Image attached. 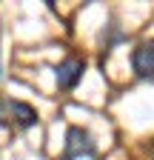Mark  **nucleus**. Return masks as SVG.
Masks as SVG:
<instances>
[{
  "instance_id": "nucleus-2",
  "label": "nucleus",
  "mask_w": 154,
  "mask_h": 160,
  "mask_svg": "<svg viewBox=\"0 0 154 160\" xmlns=\"http://www.w3.org/2000/svg\"><path fill=\"white\" fill-rule=\"evenodd\" d=\"M83 72H86V63H83V60L66 57L63 63L54 69V74H57V86H60V89H74L77 80L83 77Z\"/></svg>"
},
{
  "instance_id": "nucleus-6",
  "label": "nucleus",
  "mask_w": 154,
  "mask_h": 160,
  "mask_svg": "<svg viewBox=\"0 0 154 160\" xmlns=\"http://www.w3.org/2000/svg\"><path fill=\"white\" fill-rule=\"evenodd\" d=\"M6 114H12V103L0 100V126H6V123H9V117H6Z\"/></svg>"
},
{
  "instance_id": "nucleus-4",
  "label": "nucleus",
  "mask_w": 154,
  "mask_h": 160,
  "mask_svg": "<svg viewBox=\"0 0 154 160\" xmlns=\"http://www.w3.org/2000/svg\"><path fill=\"white\" fill-rule=\"evenodd\" d=\"M9 103H12V117L17 120V126L29 129V126L37 123V114H34V109L29 103H20V100H9Z\"/></svg>"
},
{
  "instance_id": "nucleus-1",
  "label": "nucleus",
  "mask_w": 154,
  "mask_h": 160,
  "mask_svg": "<svg viewBox=\"0 0 154 160\" xmlns=\"http://www.w3.org/2000/svg\"><path fill=\"white\" fill-rule=\"evenodd\" d=\"M77 154L94 157V154H97V149H94V140L89 137V132H83L80 126H71V129L66 132V152H63L60 160H74Z\"/></svg>"
},
{
  "instance_id": "nucleus-5",
  "label": "nucleus",
  "mask_w": 154,
  "mask_h": 160,
  "mask_svg": "<svg viewBox=\"0 0 154 160\" xmlns=\"http://www.w3.org/2000/svg\"><path fill=\"white\" fill-rule=\"evenodd\" d=\"M120 40H126V34H123L117 26H108V40H106V49H103V52L108 54V52H111V46H114V43H120Z\"/></svg>"
},
{
  "instance_id": "nucleus-3",
  "label": "nucleus",
  "mask_w": 154,
  "mask_h": 160,
  "mask_svg": "<svg viewBox=\"0 0 154 160\" xmlns=\"http://www.w3.org/2000/svg\"><path fill=\"white\" fill-rule=\"evenodd\" d=\"M131 66L137 77H154V43H140L131 54Z\"/></svg>"
}]
</instances>
